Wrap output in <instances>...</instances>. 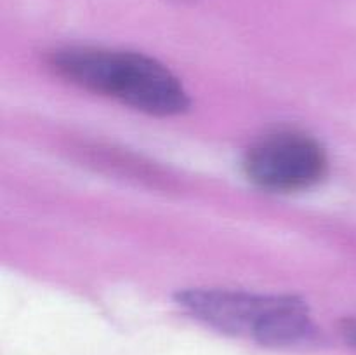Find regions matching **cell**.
Instances as JSON below:
<instances>
[{
    "instance_id": "cell-3",
    "label": "cell",
    "mask_w": 356,
    "mask_h": 355,
    "mask_svg": "<svg viewBox=\"0 0 356 355\" xmlns=\"http://www.w3.org/2000/svg\"><path fill=\"white\" fill-rule=\"evenodd\" d=\"M254 184L270 191H299L323 180L329 167L325 150L309 136L280 131L259 139L243 160Z\"/></svg>"
},
{
    "instance_id": "cell-1",
    "label": "cell",
    "mask_w": 356,
    "mask_h": 355,
    "mask_svg": "<svg viewBox=\"0 0 356 355\" xmlns=\"http://www.w3.org/2000/svg\"><path fill=\"white\" fill-rule=\"evenodd\" d=\"M54 73L68 82L115 97L156 117L179 115L190 106L183 84L169 68L138 52L68 47L49 58Z\"/></svg>"
},
{
    "instance_id": "cell-4",
    "label": "cell",
    "mask_w": 356,
    "mask_h": 355,
    "mask_svg": "<svg viewBox=\"0 0 356 355\" xmlns=\"http://www.w3.org/2000/svg\"><path fill=\"white\" fill-rule=\"evenodd\" d=\"M343 336L351 347L356 348V320H348V322H344Z\"/></svg>"
},
{
    "instance_id": "cell-2",
    "label": "cell",
    "mask_w": 356,
    "mask_h": 355,
    "mask_svg": "<svg viewBox=\"0 0 356 355\" xmlns=\"http://www.w3.org/2000/svg\"><path fill=\"white\" fill-rule=\"evenodd\" d=\"M177 301L221 333L249 338L266 347H292L313 340L316 334L308 306L296 296L191 289L181 292Z\"/></svg>"
}]
</instances>
